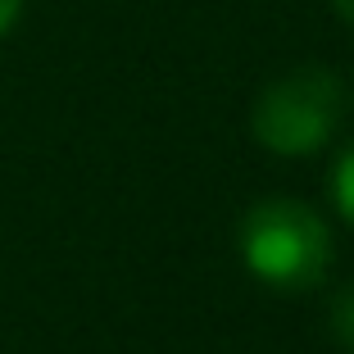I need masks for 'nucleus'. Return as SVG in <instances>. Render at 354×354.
Instances as JSON below:
<instances>
[{"mask_svg": "<svg viewBox=\"0 0 354 354\" xmlns=\"http://www.w3.org/2000/svg\"><path fill=\"white\" fill-rule=\"evenodd\" d=\"M332 5H336V14H341V19L354 28V0H332Z\"/></svg>", "mask_w": 354, "mask_h": 354, "instance_id": "nucleus-6", "label": "nucleus"}, {"mask_svg": "<svg viewBox=\"0 0 354 354\" xmlns=\"http://www.w3.org/2000/svg\"><path fill=\"white\" fill-rule=\"evenodd\" d=\"M332 336L354 354V281L332 300Z\"/></svg>", "mask_w": 354, "mask_h": 354, "instance_id": "nucleus-4", "label": "nucleus"}, {"mask_svg": "<svg viewBox=\"0 0 354 354\" xmlns=\"http://www.w3.org/2000/svg\"><path fill=\"white\" fill-rule=\"evenodd\" d=\"M332 200H336V209H341L345 218L354 223V146L345 150L341 159H336V173H332Z\"/></svg>", "mask_w": 354, "mask_h": 354, "instance_id": "nucleus-3", "label": "nucleus"}, {"mask_svg": "<svg viewBox=\"0 0 354 354\" xmlns=\"http://www.w3.org/2000/svg\"><path fill=\"white\" fill-rule=\"evenodd\" d=\"M19 14H23V0H0V37L19 23Z\"/></svg>", "mask_w": 354, "mask_h": 354, "instance_id": "nucleus-5", "label": "nucleus"}, {"mask_svg": "<svg viewBox=\"0 0 354 354\" xmlns=\"http://www.w3.org/2000/svg\"><path fill=\"white\" fill-rule=\"evenodd\" d=\"M341 77L332 68H291L254 100V141L272 155H309L336 132Z\"/></svg>", "mask_w": 354, "mask_h": 354, "instance_id": "nucleus-2", "label": "nucleus"}, {"mask_svg": "<svg viewBox=\"0 0 354 354\" xmlns=\"http://www.w3.org/2000/svg\"><path fill=\"white\" fill-rule=\"evenodd\" d=\"M241 254L245 268L268 286L281 291H304L323 281L332 263V236L327 223L300 200H259L241 223Z\"/></svg>", "mask_w": 354, "mask_h": 354, "instance_id": "nucleus-1", "label": "nucleus"}]
</instances>
